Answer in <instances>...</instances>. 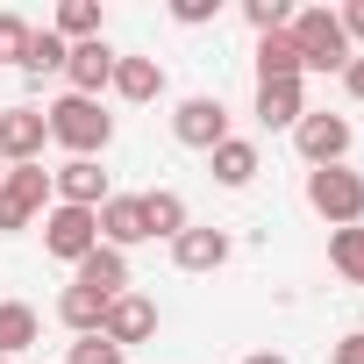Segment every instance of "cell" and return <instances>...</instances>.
Segmentation results:
<instances>
[{
	"label": "cell",
	"instance_id": "cell-15",
	"mask_svg": "<svg viewBox=\"0 0 364 364\" xmlns=\"http://www.w3.org/2000/svg\"><path fill=\"white\" fill-rule=\"evenodd\" d=\"M300 114H307L300 79H272V86H257V122H264V129H300Z\"/></svg>",
	"mask_w": 364,
	"mask_h": 364
},
{
	"label": "cell",
	"instance_id": "cell-11",
	"mask_svg": "<svg viewBox=\"0 0 364 364\" xmlns=\"http://www.w3.org/2000/svg\"><path fill=\"white\" fill-rule=\"evenodd\" d=\"M50 193H58L65 208H93V215H100V200H107V171H100L93 157H72V164L50 171Z\"/></svg>",
	"mask_w": 364,
	"mask_h": 364
},
{
	"label": "cell",
	"instance_id": "cell-25",
	"mask_svg": "<svg viewBox=\"0 0 364 364\" xmlns=\"http://www.w3.org/2000/svg\"><path fill=\"white\" fill-rule=\"evenodd\" d=\"M243 15H250V29H257V36H279V29L293 22L286 0H243Z\"/></svg>",
	"mask_w": 364,
	"mask_h": 364
},
{
	"label": "cell",
	"instance_id": "cell-27",
	"mask_svg": "<svg viewBox=\"0 0 364 364\" xmlns=\"http://www.w3.org/2000/svg\"><path fill=\"white\" fill-rule=\"evenodd\" d=\"M72 364H129V350H114L107 336H79L72 343Z\"/></svg>",
	"mask_w": 364,
	"mask_h": 364
},
{
	"label": "cell",
	"instance_id": "cell-4",
	"mask_svg": "<svg viewBox=\"0 0 364 364\" xmlns=\"http://www.w3.org/2000/svg\"><path fill=\"white\" fill-rule=\"evenodd\" d=\"M43 215H50V171L8 164V178H0V229H36Z\"/></svg>",
	"mask_w": 364,
	"mask_h": 364
},
{
	"label": "cell",
	"instance_id": "cell-21",
	"mask_svg": "<svg viewBox=\"0 0 364 364\" xmlns=\"http://www.w3.org/2000/svg\"><path fill=\"white\" fill-rule=\"evenodd\" d=\"M36 343V307L29 300H0V357H15Z\"/></svg>",
	"mask_w": 364,
	"mask_h": 364
},
{
	"label": "cell",
	"instance_id": "cell-24",
	"mask_svg": "<svg viewBox=\"0 0 364 364\" xmlns=\"http://www.w3.org/2000/svg\"><path fill=\"white\" fill-rule=\"evenodd\" d=\"M328 264L364 286V229H336V236H328Z\"/></svg>",
	"mask_w": 364,
	"mask_h": 364
},
{
	"label": "cell",
	"instance_id": "cell-10",
	"mask_svg": "<svg viewBox=\"0 0 364 364\" xmlns=\"http://www.w3.org/2000/svg\"><path fill=\"white\" fill-rule=\"evenodd\" d=\"M114 58H122V50H107V36H93V43H72V58H65V79H72V93H79V100H100V86L114 79Z\"/></svg>",
	"mask_w": 364,
	"mask_h": 364
},
{
	"label": "cell",
	"instance_id": "cell-28",
	"mask_svg": "<svg viewBox=\"0 0 364 364\" xmlns=\"http://www.w3.org/2000/svg\"><path fill=\"white\" fill-rule=\"evenodd\" d=\"M171 22H186V29L215 22V0H171Z\"/></svg>",
	"mask_w": 364,
	"mask_h": 364
},
{
	"label": "cell",
	"instance_id": "cell-34",
	"mask_svg": "<svg viewBox=\"0 0 364 364\" xmlns=\"http://www.w3.org/2000/svg\"><path fill=\"white\" fill-rule=\"evenodd\" d=\"M0 364H8V357H0Z\"/></svg>",
	"mask_w": 364,
	"mask_h": 364
},
{
	"label": "cell",
	"instance_id": "cell-32",
	"mask_svg": "<svg viewBox=\"0 0 364 364\" xmlns=\"http://www.w3.org/2000/svg\"><path fill=\"white\" fill-rule=\"evenodd\" d=\"M243 364H286V357H279V350H250Z\"/></svg>",
	"mask_w": 364,
	"mask_h": 364
},
{
	"label": "cell",
	"instance_id": "cell-14",
	"mask_svg": "<svg viewBox=\"0 0 364 364\" xmlns=\"http://www.w3.org/2000/svg\"><path fill=\"white\" fill-rule=\"evenodd\" d=\"M72 286H86V293H100V300H122V293H129V257L100 243L93 257H79V264H72Z\"/></svg>",
	"mask_w": 364,
	"mask_h": 364
},
{
	"label": "cell",
	"instance_id": "cell-6",
	"mask_svg": "<svg viewBox=\"0 0 364 364\" xmlns=\"http://www.w3.org/2000/svg\"><path fill=\"white\" fill-rule=\"evenodd\" d=\"M171 136L186 143V150H222V143H229V107H222V93H193V100H178Z\"/></svg>",
	"mask_w": 364,
	"mask_h": 364
},
{
	"label": "cell",
	"instance_id": "cell-30",
	"mask_svg": "<svg viewBox=\"0 0 364 364\" xmlns=\"http://www.w3.org/2000/svg\"><path fill=\"white\" fill-rule=\"evenodd\" d=\"M336 364H364V328H350V336L336 343Z\"/></svg>",
	"mask_w": 364,
	"mask_h": 364
},
{
	"label": "cell",
	"instance_id": "cell-2",
	"mask_svg": "<svg viewBox=\"0 0 364 364\" xmlns=\"http://www.w3.org/2000/svg\"><path fill=\"white\" fill-rule=\"evenodd\" d=\"M43 122H50V143H65L72 157H93V150L114 143V114H100V100H79V93L43 107Z\"/></svg>",
	"mask_w": 364,
	"mask_h": 364
},
{
	"label": "cell",
	"instance_id": "cell-17",
	"mask_svg": "<svg viewBox=\"0 0 364 364\" xmlns=\"http://www.w3.org/2000/svg\"><path fill=\"white\" fill-rule=\"evenodd\" d=\"M208 164H215V178H222V186H250V178H257V143L229 136L222 150H208Z\"/></svg>",
	"mask_w": 364,
	"mask_h": 364
},
{
	"label": "cell",
	"instance_id": "cell-18",
	"mask_svg": "<svg viewBox=\"0 0 364 364\" xmlns=\"http://www.w3.org/2000/svg\"><path fill=\"white\" fill-rule=\"evenodd\" d=\"M272 79H300V50H293L286 29L279 36H257V86H272Z\"/></svg>",
	"mask_w": 364,
	"mask_h": 364
},
{
	"label": "cell",
	"instance_id": "cell-1",
	"mask_svg": "<svg viewBox=\"0 0 364 364\" xmlns=\"http://www.w3.org/2000/svg\"><path fill=\"white\" fill-rule=\"evenodd\" d=\"M286 36H293V50H300V72H343V65L357 58L350 36L336 29V8H307V15H293Z\"/></svg>",
	"mask_w": 364,
	"mask_h": 364
},
{
	"label": "cell",
	"instance_id": "cell-19",
	"mask_svg": "<svg viewBox=\"0 0 364 364\" xmlns=\"http://www.w3.org/2000/svg\"><path fill=\"white\" fill-rule=\"evenodd\" d=\"M143 229H150V236H164V243H171V236H178V229H186V200H178V193H171V186H157V193H143Z\"/></svg>",
	"mask_w": 364,
	"mask_h": 364
},
{
	"label": "cell",
	"instance_id": "cell-5",
	"mask_svg": "<svg viewBox=\"0 0 364 364\" xmlns=\"http://www.w3.org/2000/svg\"><path fill=\"white\" fill-rule=\"evenodd\" d=\"M36 229H43V250L65 257V264H79V257L100 250V215H93V208H65V200H50V215H43Z\"/></svg>",
	"mask_w": 364,
	"mask_h": 364
},
{
	"label": "cell",
	"instance_id": "cell-23",
	"mask_svg": "<svg viewBox=\"0 0 364 364\" xmlns=\"http://www.w3.org/2000/svg\"><path fill=\"white\" fill-rule=\"evenodd\" d=\"M65 58H72V43H65V36H50V29H36V43H29L22 72H29V79H43V72H65Z\"/></svg>",
	"mask_w": 364,
	"mask_h": 364
},
{
	"label": "cell",
	"instance_id": "cell-16",
	"mask_svg": "<svg viewBox=\"0 0 364 364\" xmlns=\"http://www.w3.org/2000/svg\"><path fill=\"white\" fill-rule=\"evenodd\" d=\"M107 86H114L122 100H136V107H143V100H157V93H164V65H157V58H114V79H107Z\"/></svg>",
	"mask_w": 364,
	"mask_h": 364
},
{
	"label": "cell",
	"instance_id": "cell-8",
	"mask_svg": "<svg viewBox=\"0 0 364 364\" xmlns=\"http://www.w3.org/2000/svg\"><path fill=\"white\" fill-rule=\"evenodd\" d=\"M293 143H300V157L321 171V164H343V150H350V122L343 114H300V129H293Z\"/></svg>",
	"mask_w": 364,
	"mask_h": 364
},
{
	"label": "cell",
	"instance_id": "cell-9",
	"mask_svg": "<svg viewBox=\"0 0 364 364\" xmlns=\"http://www.w3.org/2000/svg\"><path fill=\"white\" fill-rule=\"evenodd\" d=\"M100 336H107L114 350H129V343H150V336H157V300H143V293H122V300H107V314H100Z\"/></svg>",
	"mask_w": 364,
	"mask_h": 364
},
{
	"label": "cell",
	"instance_id": "cell-7",
	"mask_svg": "<svg viewBox=\"0 0 364 364\" xmlns=\"http://www.w3.org/2000/svg\"><path fill=\"white\" fill-rule=\"evenodd\" d=\"M43 143H50L43 107H8L0 114V157L8 164H43Z\"/></svg>",
	"mask_w": 364,
	"mask_h": 364
},
{
	"label": "cell",
	"instance_id": "cell-20",
	"mask_svg": "<svg viewBox=\"0 0 364 364\" xmlns=\"http://www.w3.org/2000/svg\"><path fill=\"white\" fill-rule=\"evenodd\" d=\"M58 314H65V328H72V336H100V314H107V300H100V293H86V286H65Z\"/></svg>",
	"mask_w": 364,
	"mask_h": 364
},
{
	"label": "cell",
	"instance_id": "cell-22",
	"mask_svg": "<svg viewBox=\"0 0 364 364\" xmlns=\"http://www.w3.org/2000/svg\"><path fill=\"white\" fill-rule=\"evenodd\" d=\"M50 36H65V43H93V36H100V0H65L58 22H50Z\"/></svg>",
	"mask_w": 364,
	"mask_h": 364
},
{
	"label": "cell",
	"instance_id": "cell-12",
	"mask_svg": "<svg viewBox=\"0 0 364 364\" xmlns=\"http://www.w3.org/2000/svg\"><path fill=\"white\" fill-rule=\"evenodd\" d=\"M100 243H107V250L150 243V229H143V193H107V200H100Z\"/></svg>",
	"mask_w": 364,
	"mask_h": 364
},
{
	"label": "cell",
	"instance_id": "cell-3",
	"mask_svg": "<svg viewBox=\"0 0 364 364\" xmlns=\"http://www.w3.org/2000/svg\"><path fill=\"white\" fill-rule=\"evenodd\" d=\"M307 208H314L321 222H336V229H357V222H364V178H357L350 164L307 171Z\"/></svg>",
	"mask_w": 364,
	"mask_h": 364
},
{
	"label": "cell",
	"instance_id": "cell-29",
	"mask_svg": "<svg viewBox=\"0 0 364 364\" xmlns=\"http://www.w3.org/2000/svg\"><path fill=\"white\" fill-rule=\"evenodd\" d=\"M336 29H343V36H350V43H357V36H364V0H343V8H336Z\"/></svg>",
	"mask_w": 364,
	"mask_h": 364
},
{
	"label": "cell",
	"instance_id": "cell-31",
	"mask_svg": "<svg viewBox=\"0 0 364 364\" xmlns=\"http://www.w3.org/2000/svg\"><path fill=\"white\" fill-rule=\"evenodd\" d=\"M343 86H350V100H364V58H350V65H343Z\"/></svg>",
	"mask_w": 364,
	"mask_h": 364
},
{
	"label": "cell",
	"instance_id": "cell-13",
	"mask_svg": "<svg viewBox=\"0 0 364 364\" xmlns=\"http://www.w3.org/2000/svg\"><path fill=\"white\" fill-rule=\"evenodd\" d=\"M171 264H178V272H222V264H229V236L186 222V229L171 236Z\"/></svg>",
	"mask_w": 364,
	"mask_h": 364
},
{
	"label": "cell",
	"instance_id": "cell-33",
	"mask_svg": "<svg viewBox=\"0 0 364 364\" xmlns=\"http://www.w3.org/2000/svg\"><path fill=\"white\" fill-rule=\"evenodd\" d=\"M0 178H8V157H0Z\"/></svg>",
	"mask_w": 364,
	"mask_h": 364
},
{
	"label": "cell",
	"instance_id": "cell-26",
	"mask_svg": "<svg viewBox=\"0 0 364 364\" xmlns=\"http://www.w3.org/2000/svg\"><path fill=\"white\" fill-rule=\"evenodd\" d=\"M29 43H36V29H29L22 15H0V58L22 65V58H29Z\"/></svg>",
	"mask_w": 364,
	"mask_h": 364
}]
</instances>
